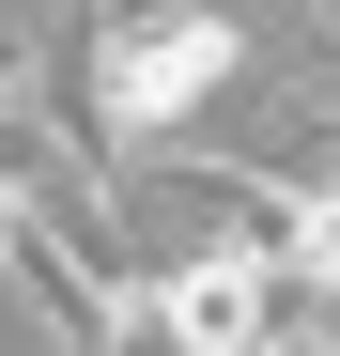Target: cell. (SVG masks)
I'll return each instance as SVG.
<instances>
[{
  "mask_svg": "<svg viewBox=\"0 0 340 356\" xmlns=\"http://www.w3.org/2000/svg\"><path fill=\"white\" fill-rule=\"evenodd\" d=\"M248 93V16L232 0H170V16H78V140L93 170L201 140Z\"/></svg>",
  "mask_w": 340,
  "mask_h": 356,
  "instance_id": "1",
  "label": "cell"
},
{
  "mask_svg": "<svg viewBox=\"0 0 340 356\" xmlns=\"http://www.w3.org/2000/svg\"><path fill=\"white\" fill-rule=\"evenodd\" d=\"M139 294L170 310V341H186V356H278V325H294V279H278L263 217H248V232H216V248H186V264L139 279Z\"/></svg>",
  "mask_w": 340,
  "mask_h": 356,
  "instance_id": "2",
  "label": "cell"
},
{
  "mask_svg": "<svg viewBox=\"0 0 340 356\" xmlns=\"http://www.w3.org/2000/svg\"><path fill=\"white\" fill-rule=\"evenodd\" d=\"M93 356H186V341H170V310H155V294H124V310H108V341Z\"/></svg>",
  "mask_w": 340,
  "mask_h": 356,
  "instance_id": "3",
  "label": "cell"
},
{
  "mask_svg": "<svg viewBox=\"0 0 340 356\" xmlns=\"http://www.w3.org/2000/svg\"><path fill=\"white\" fill-rule=\"evenodd\" d=\"M78 16H170V0H78Z\"/></svg>",
  "mask_w": 340,
  "mask_h": 356,
  "instance_id": "4",
  "label": "cell"
},
{
  "mask_svg": "<svg viewBox=\"0 0 340 356\" xmlns=\"http://www.w3.org/2000/svg\"><path fill=\"white\" fill-rule=\"evenodd\" d=\"M0 279H16V202H0Z\"/></svg>",
  "mask_w": 340,
  "mask_h": 356,
  "instance_id": "5",
  "label": "cell"
}]
</instances>
